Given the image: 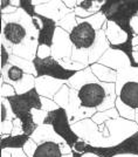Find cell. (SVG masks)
<instances>
[{
  "label": "cell",
  "instance_id": "6da1fadb",
  "mask_svg": "<svg viewBox=\"0 0 138 157\" xmlns=\"http://www.w3.org/2000/svg\"><path fill=\"white\" fill-rule=\"evenodd\" d=\"M0 45L15 56L33 61L39 48V31L33 18L21 8L13 14L1 15Z\"/></svg>",
  "mask_w": 138,
  "mask_h": 157
},
{
  "label": "cell",
  "instance_id": "7a4b0ae2",
  "mask_svg": "<svg viewBox=\"0 0 138 157\" xmlns=\"http://www.w3.org/2000/svg\"><path fill=\"white\" fill-rule=\"evenodd\" d=\"M66 85L77 90L80 102L83 108L105 111L116 105V83L101 82L94 75L90 66L76 73L69 81H67Z\"/></svg>",
  "mask_w": 138,
  "mask_h": 157
},
{
  "label": "cell",
  "instance_id": "3957f363",
  "mask_svg": "<svg viewBox=\"0 0 138 157\" xmlns=\"http://www.w3.org/2000/svg\"><path fill=\"white\" fill-rule=\"evenodd\" d=\"M11 107L13 109V113L15 117L19 118L22 123L24 132L32 136L35 130L38 129V125L35 124L32 115L33 109H42L41 105V96L36 89L34 88L31 92L22 94V95H15L8 98Z\"/></svg>",
  "mask_w": 138,
  "mask_h": 157
},
{
  "label": "cell",
  "instance_id": "277c9868",
  "mask_svg": "<svg viewBox=\"0 0 138 157\" xmlns=\"http://www.w3.org/2000/svg\"><path fill=\"white\" fill-rule=\"evenodd\" d=\"M101 12L108 21H112L121 27L128 36L135 35L131 19L138 14V0H105Z\"/></svg>",
  "mask_w": 138,
  "mask_h": 157
},
{
  "label": "cell",
  "instance_id": "5b68a950",
  "mask_svg": "<svg viewBox=\"0 0 138 157\" xmlns=\"http://www.w3.org/2000/svg\"><path fill=\"white\" fill-rule=\"evenodd\" d=\"M116 81L117 98L128 107L136 110V123L138 124V68H125L119 71Z\"/></svg>",
  "mask_w": 138,
  "mask_h": 157
},
{
  "label": "cell",
  "instance_id": "8992f818",
  "mask_svg": "<svg viewBox=\"0 0 138 157\" xmlns=\"http://www.w3.org/2000/svg\"><path fill=\"white\" fill-rule=\"evenodd\" d=\"M43 124L53 127L55 132L61 138H63V141L69 144L72 148H74V145L80 141V137L72 129V124L69 122L68 114H67L66 109H63V108H59L56 110L48 113Z\"/></svg>",
  "mask_w": 138,
  "mask_h": 157
},
{
  "label": "cell",
  "instance_id": "52a82bcc",
  "mask_svg": "<svg viewBox=\"0 0 138 157\" xmlns=\"http://www.w3.org/2000/svg\"><path fill=\"white\" fill-rule=\"evenodd\" d=\"M35 69H36V78L41 76H50V78L62 80V81H69L70 78L79 72L74 71H67L63 68L61 63L53 56L47 59H39L35 58L33 60Z\"/></svg>",
  "mask_w": 138,
  "mask_h": 157
},
{
  "label": "cell",
  "instance_id": "ba28073f",
  "mask_svg": "<svg viewBox=\"0 0 138 157\" xmlns=\"http://www.w3.org/2000/svg\"><path fill=\"white\" fill-rule=\"evenodd\" d=\"M97 38V31L87 22H80L70 33V40L74 48L89 53Z\"/></svg>",
  "mask_w": 138,
  "mask_h": 157
},
{
  "label": "cell",
  "instance_id": "9c48e42d",
  "mask_svg": "<svg viewBox=\"0 0 138 157\" xmlns=\"http://www.w3.org/2000/svg\"><path fill=\"white\" fill-rule=\"evenodd\" d=\"M33 4L36 6V13L54 20L56 24L74 12L65 5L63 0H33Z\"/></svg>",
  "mask_w": 138,
  "mask_h": 157
},
{
  "label": "cell",
  "instance_id": "30bf717a",
  "mask_svg": "<svg viewBox=\"0 0 138 157\" xmlns=\"http://www.w3.org/2000/svg\"><path fill=\"white\" fill-rule=\"evenodd\" d=\"M73 42L70 40V34L62 29L61 27L56 28L54 35V41L52 46V56L58 61L72 58Z\"/></svg>",
  "mask_w": 138,
  "mask_h": 157
},
{
  "label": "cell",
  "instance_id": "8fae6325",
  "mask_svg": "<svg viewBox=\"0 0 138 157\" xmlns=\"http://www.w3.org/2000/svg\"><path fill=\"white\" fill-rule=\"evenodd\" d=\"M67 83V81L58 80L50 76H41L35 80V89L41 98L53 100L60 89Z\"/></svg>",
  "mask_w": 138,
  "mask_h": 157
},
{
  "label": "cell",
  "instance_id": "7c38bea8",
  "mask_svg": "<svg viewBox=\"0 0 138 157\" xmlns=\"http://www.w3.org/2000/svg\"><path fill=\"white\" fill-rule=\"evenodd\" d=\"M99 63L106 66V67L111 68L116 72H119V71H123L125 68L131 67L130 66V60L124 53L117 51V49H112V48H109L105 52L104 55L99 59Z\"/></svg>",
  "mask_w": 138,
  "mask_h": 157
},
{
  "label": "cell",
  "instance_id": "4fadbf2b",
  "mask_svg": "<svg viewBox=\"0 0 138 157\" xmlns=\"http://www.w3.org/2000/svg\"><path fill=\"white\" fill-rule=\"evenodd\" d=\"M104 2L105 0H77V6L74 10V13L81 19L90 18L101 12Z\"/></svg>",
  "mask_w": 138,
  "mask_h": 157
},
{
  "label": "cell",
  "instance_id": "5bb4252c",
  "mask_svg": "<svg viewBox=\"0 0 138 157\" xmlns=\"http://www.w3.org/2000/svg\"><path fill=\"white\" fill-rule=\"evenodd\" d=\"M110 48V42L106 39V35L103 29H101L97 32V38L91 47V49L89 51V66L97 63L99 59L105 54V52Z\"/></svg>",
  "mask_w": 138,
  "mask_h": 157
},
{
  "label": "cell",
  "instance_id": "9a60e30c",
  "mask_svg": "<svg viewBox=\"0 0 138 157\" xmlns=\"http://www.w3.org/2000/svg\"><path fill=\"white\" fill-rule=\"evenodd\" d=\"M36 17L41 21V29L39 32V45H46V46L52 47L53 41H54V35L58 28V24L52 19L45 18L40 14H36Z\"/></svg>",
  "mask_w": 138,
  "mask_h": 157
},
{
  "label": "cell",
  "instance_id": "2e32d148",
  "mask_svg": "<svg viewBox=\"0 0 138 157\" xmlns=\"http://www.w3.org/2000/svg\"><path fill=\"white\" fill-rule=\"evenodd\" d=\"M31 138L36 144H42V143H46V142H54V143L61 144L65 142L63 138H61L55 132V130L53 129V127H50V125L48 124H42L40 125V127H38V129L31 136Z\"/></svg>",
  "mask_w": 138,
  "mask_h": 157
},
{
  "label": "cell",
  "instance_id": "e0dca14e",
  "mask_svg": "<svg viewBox=\"0 0 138 157\" xmlns=\"http://www.w3.org/2000/svg\"><path fill=\"white\" fill-rule=\"evenodd\" d=\"M92 73L96 78H99L101 82H104V83H116L117 78H118V73L116 71H114L111 68L103 66L101 63H94L90 66Z\"/></svg>",
  "mask_w": 138,
  "mask_h": 157
},
{
  "label": "cell",
  "instance_id": "ac0fdd59",
  "mask_svg": "<svg viewBox=\"0 0 138 157\" xmlns=\"http://www.w3.org/2000/svg\"><path fill=\"white\" fill-rule=\"evenodd\" d=\"M31 136L26 134L19 135V136H11V135H4L0 136V148L2 149H22L25 144L29 141Z\"/></svg>",
  "mask_w": 138,
  "mask_h": 157
},
{
  "label": "cell",
  "instance_id": "d6986e66",
  "mask_svg": "<svg viewBox=\"0 0 138 157\" xmlns=\"http://www.w3.org/2000/svg\"><path fill=\"white\" fill-rule=\"evenodd\" d=\"M105 35H106V39L109 40L110 45H119L128 40V34L112 21H108Z\"/></svg>",
  "mask_w": 138,
  "mask_h": 157
},
{
  "label": "cell",
  "instance_id": "ffe728a7",
  "mask_svg": "<svg viewBox=\"0 0 138 157\" xmlns=\"http://www.w3.org/2000/svg\"><path fill=\"white\" fill-rule=\"evenodd\" d=\"M34 157H62V152L60 150V144L54 142L38 144Z\"/></svg>",
  "mask_w": 138,
  "mask_h": 157
},
{
  "label": "cell",
  "instance_id": "44dd1931",
  "mask_svg": "<svg viewBox=\"0 0 138 157\" xmlns=\"http://www.w3.org/2000/svg\"><path fill=\"white\" fill-rule=\"evenodd\" d=\"M9 65L17 66V67H19L20 69H22L26 74H31V75H34L36 78V69H35V66H34L33 61L22 59V58H19V56H15L13 54H11V56H9Z\"/></svg>",
  "mask_w": 138,
  "mask_h": 157
},
{
  "label": "cell",
  "instance_id": "7402d4cb",
  "mask_svg": "<svg viewBox=\"0 0 138 157\" xmlns=\"http://www.w3.org/2000/svg\"><path fill=\"white\" fill-rule=\"evenodd\" d=\"M119 113L116 108H112V109H109V110L105 111H97L94 116L91 117V120L96 123V124H103L106 121H110V120H116V118H119Z\"/></svg>",
  "mask_w": 138,
  "mask_h": 157
},
{
  "label": "cell",
  "instance_id": "603a6c76",
  "mask_svg": "<svg viewBox=\"0 0 138 157\" xmlns=\"http://www.w3.org/2000/svg\"><path fill=\"white\" fill-rule=\"evenodd\" d=\"M76 21H77V24H80V22H87V24L91 25V26L99 32V31L102 29V27L104 26V24L108 20H106L105 15L102 13V12H99L97 14L92 15L90 18H87V19H81V18H77V17H76Z\"/></svg>",
  "mask_w": 138,
  "mask_h": 157
},
{
  "label": "cell",
  "instance_id": "cb8c5ba5",
  "mask_svg": "<svg viewBox=\"0 0 138 157\" xmlns=\"http://www.w3.org/2000/svg\"><path fill=\"white\" fill-rule=\"evenodd\" d=\"M0 122H4V121H13L15 120V115L13 113V109L11 107V103L8 101V98H0Z\"/></svg>",
  "mask_w": 138,
  "mask_h": 157
},
{
  "label": "cell",
  "instance_id": "d4e9b609",
  "mask_svg": "<svg viewBox=\"0 0 138 157\" xmlns=\"http://www.w3.org/2000/svg\"><path fill=\"white\" fill-rule=\"evenodd\" d=\"M69 94H70V87L65 85L61 89H60L58 94L54 96V101L56 102V105H59L60 108L67 109L68 103H69Z\"/></svg>",
  "mask_w": 138,
  "mask_h": 157
},
{
  "label": "cell",
  "instance_id": "484cf974",
  "mask_svg": "<svg viewBox=\"0 0 138 157\" xmlns=\"http://www.w3.org/2000/svg\"><path fill=\"white\" fill-rule=\"evenodd\" d=\"M115 108L118 110L121 117L125 118V120H130V121H136V110H133L130 107H128L126 105H124L118 98L116 100V105H115Z\"/></svg>",
  "mask_w": 138,
  "mask_h": 157
},
{
  "label": "cell",
  "instance_id": "4316f807",
  "mask_svg": "<svg viewBox=\"0 0 138 157\" xmlns=\"http://www.w3.org/2000/svg\"><path fill=\"white\" fill-rule=\"evenodd\" d=\"M77 26V21H76V14L72 12L68 15H66L62 20H60L58 22V27H61L62 29H65L69 34L75 29V27Z\"/></svg>",
  "mask_w": 138,
  "mask_h": 157
},
{
  "label": "cell",
  "instance_id": "83f0119b",
  "mask_svg": "<svg viewBox=\"0 0 138 157\" xmlns=\"http://www.w3.org/2000/svg\"><path fill=\"white\" fill-rule=\"evenodd\" d=\"M61 66L63 68H66L67 71H74V72H81L83 69H86L88 66L83 65L81 62H77V61H74L72 58H68V59H63L59 61Z\"/></svg>",
  "mask_w": 138,
  "mask_h": 157
},
{
  "label": "cell",
  "instance_id": "f1b7e54d",
  "mask_svg": "<svg viewBox=\"0 0 138 157\" xmlns=\"http://www.w3.org/2000/svg\"><path fill=\"white\" fill-rule=\"evenodd\" d=\"M20 8L22 11H25L31 18H34L36 15V6L33 4V0H21V5Z\"/></svg>",
  "mask_w": 138,
  "mask_h": 157
},
{
  "label": "cell",
  "instance_id": "f546056e",
  "mask_svg": "<svg viewBox=\"0 0 138 157\" xmlns=\"http://www.w3.org/2000/svg\"><path fill=\"white\" fill-rule=\"evenodd\" d=\"M15 95H17V92H15L13 86L6 83V82L0 85V98H9Z\"/></svg>",
  "mask_w": 138,
  "mask_h": 157
},
{
  "label": "cell",
  "instance_id": "4dcf8cb0",
  "mask_svg": "<svg viewBox=\"0 0 138 157\" xmlns=\"http://www.w3.org/2000/svg\"><path fill=\"white\" fill-rule=\"evenodd\" d=\"M32 115H33V120L35 122V124L40 127L45 123V120H46L48 113L43 109H33L32 110Z\"/></svg>",
  "mask_w": 138,
  "mask_h": 157
},
{
  "label": "cell",
  "instance_id": "1f68e13d",
  "mask_svg": "<svg viewBox=\"0 0 138 157\" xmlns=\"http://www.w3.org/2000/svg\"><path fill=\"white\" fill-rule=\"evenodd\" d=\"M41 105H42V109L46 110L47 113H50V111H54L60 108L54 100L47 98H41Z\"/></svg>",
  "mask_w": 138,
  "mask_h": 157
},
{
  "label": "cell",
  "instance_id": "d6a6232c",
  "mask_svg": "<svg viewBox=\"0 0 138 157\" xmlns=\"http://www.w3.org/2000/svg\"><path fill=\"white\" fill-rule=\"evenodd\" d=\"M52 56V47L46 46V45H39L38 52H36V58L39 59H47Z\"/></svg>",
  "mask_w": 138,
  "mask_h": 157
},
{
  "label": "cell",
  "instance_id": "836d02e7",
  "mask_svg": "<svg viewBox=\"0 0 138 157\" xmlns=\"http://www.w3.org/2000/svg\"><path fill=\"white\" fill-rule=\"evenodd\" d=\"M0 54H1V65H0V69H4L5 67L9 65V56L11 53L7 51V48L2 45H0Z\"/></svg>",
  "mask_w": 138,
  "mask_h": 157
},
{
  "label": "cell",
  "instance_id": "e575fe53",
  "mask_svg": "<svg viewBox=\"0 0 138 157\" xmlns=\"http://www.w3.org/2000/svg\"><path fill=\"white\" fill-rule=\"evenodd\" d=\"M13 130V121H4V122H0V136H4V135H11Z\"/></svg>",
  "mask_w": 138,
  "mask_h": 157
},
{
  "label": "cell",
  "instance_id": "d590c367",
  "mask_svg": "<svg viewBox=\"0 0 138 157\" xmlns=\"http://www.w3.org/2000/svg\"><path fill=\"white\" fill-rule=\"evenodd\" d=\"M36 148H38V144L35 143L32 138H29V141L25 144V147L22 148V150L25 151V154H26L28 157H34V154H35V151H36Z\"/></svg>",
  "mask_w": 138,
  "mask_h": 157
},
{
  "label": "cell",
  "instance_id": "8d00e7d4",
  "mask_svg": "<svg viewBox=\"0 0 138 157\" xmlns=\"http://www.w3.org/2000/svg\"><path fill=\"white\" fill-rule=\"evenodd\" d=\"M24 129H22V123L19 118H15L13 120V130L11 136H19V135H24Z\"/></svg>",
  "mask_w": 138,
  "mask_h": 157
},
{
  "label": "cell",
  "instance_id": "74e56055",
  "mask_svg": "<svg viewBox=\"0 0 138 157\" xmlns=\"http://www.w3.org/2000/svg\"><path fill=\"white\" fill-rule=\"evenodd\" d=\"M60 150L62 152V155H70V154H73V148L66 142L60 144Z\"/></svg>",
  "mask_w": 138,
  "mask_h": 157
},
{
  "label": "cell",
  "instance_id": "f35d334b",
  "mask_svg": "<svg viewBox=\"0 0 138 157\" xmlns=\"http://www.w3.org/2000/svg\"><path fill=\"white\" fill-rule=\"evenodd\" d=\"M131 28L135 33V35H138V15L133 17L131 19Z\"/></svg>",
  "mask_w": 138,
  "mask_h": 157
},
{
  "label": "cell",
  "instance_id": "ab89813d",
  "mask_svg": "<svg viewBox=\"0 0 138 157\" xmlns=\"http://www.w3.org/2000/svg\"><path fill=\"white\" fill-rule=\"evenodd\" d=\"M12 157H28L22 149H11Z\"/></svg>",
  "mask_w": 138,
  "mask_h": 157
},
{
  "label": "cell",
  "instance_id": "60d3db41",
  "mask_svg": "<svg viewBox=\"0 0 138 157\" xmlns=\"http://www.w3.org/2000/svg\"><path fill=\"white\" fill-rule=\"evenodd\" d=\"M63 2H65V5H66L69 10H72L74 11L76 6H77V0H63Z\"/></svg>",
  "mask_w": 138,
  "mask_h": 157
},
{
  "label": "cell",
  "instance_id": "b9f144b4",
  "mask_svg": "<svg viewBox=\"0 0 138 157\" xmlns=\"http://www.w3.org/2000/svg\"><path fill=\"white\" fill-rule=\"evenodd\" d=\"M11 5V0H1L0 1V11L5 10L6 7H8Z\"/></svg>",
  "mask_w": 138,
  "mask_h": 157
},
{
  "label": "cell",
  "instance_id": "7bdbcfd3",
  "mask_svg": "<svg viewBox=\"0 0 138 157\" xmlns=\"http://www.w3.org/2000/svg\"><path fill=\"white\" fill-rule=\"evenodd\" d=\"M1 157H12L11 149H2L1 150Z\"/></svg>",
  "mask_w": 138,
  "mask_h": 157
},
{
  "label": "cell",
  "instance_id": "ee69618b",
  "mask_svg": "<svg viewBox=\"0 0 138 157\" xmlns=\"http://www.w3.org/2000/svg\"><path fill=\"white\" fill-rule=\"evenodd\" d=\"M11 5L15 8H20V5H21V0H11Z\"/></svg>",
  "mask_w": 138,
  "mask_h": 157
},
{
  "label": "cell",
  "instance_id": "f6af8a7d",
  "mask_svg": "<svg viewBox=\"0 0 138 157\" xmlns=\"http://www.w3.org/2000/svg\"><path fill=\"white\" fill-rule=\"evenodd\" d=\"M82 156H83V154H81V152H79V151H76L73 149V157H82Z\"/></svg>",
  "mask_w": 138,
  "mask_h": 157
},
{
  "label": "cell",
  "instance_id": "bcb514c9",
  "mask_svg": "<svg viewBox=\"0 0 138 157\" xmlns=\"http://www.w3.org/2000/svg\"><path fill=\"white\" fill-rule=\"evenodd\" d=\"M82 157H99V156L95 155V154H92V152H84Z\"/></svg>",
  "mask_w": 138,
  "mask_h": 157
},
{
  "label": "cell",
  "instance_id": "7dc6e473",
  "mask_svg": "<svg viewBox=\"0 0 138 157\" xmlns=\"http://www.w3.org/2000/svg\"><path fill=\"white\" fill-rule=\"evenodd\" d=\"M115 157H138L136 155H130V154H126V155H117V156Z\"/></svg>",
  "mask_w": 138,
  "mask_h": 157
},
{
  "label": "cell",
  "instance_id": "c3c4849f",
  "mask_svg": "<svg viewBox=\"0 0 138 157\" xmlns=\"http://www.w3.org/2000/svg\"><path fill=\"white\" fill-rule=\"evenodd\" d=\"M133 46H138V35H135L133 38Z\"/></svg>",
  "mask_w": 138,
  "mask_h": 157
},
{
  "label": "cell",
  "instance_id": "681fc988",
  "mask_svg": "<svg viewBox=\"0 0 138 157\" xmlns=\"http://www.w3.org/2000/svg\"><path fill=\"white\" fill-rule=\"evenodd\" d=\"M62 157H73V154H70V155H62Z\"/></svg>",
  "mask_w": 138,
  "mask_h": 157
},
{
  "label": "cell",
  "instance_id": "f907efd6",
  "mask_svg": "<svg viewBox=\"0 0 138 157\" xmlns=\"http://www.w3.org/2000/svg\"><path fill=\"white\" fill-rule=\"evenodd\" d=\"M137 15H138V14H137Z\"/></svg>",
  "mask_w": 138,
  "mask_h": 157
}]
</instances>
